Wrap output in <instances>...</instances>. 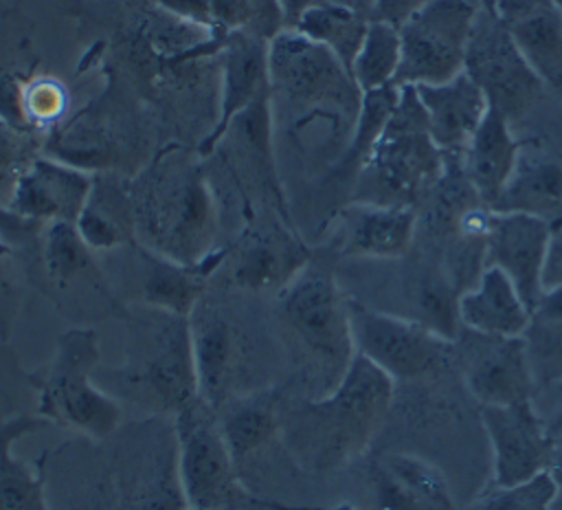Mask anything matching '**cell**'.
I'll list each match as a JSON object with an SVG mask.
<instances>
[{"instance_id": "obj_1", "label": "cell", "mask_w": 562, "mask_h": 510, "mask_svg": "<svg viewBox=\"0 0 562 510\" xmlns=\"http://www.w3.org/2000/svg\"><path fill=\"white\" fill-rule=\"evenodd\" d=\"M393 382L356 354L331 391L279 413V435L301 466L316 473L338 468L362 455L382 429L393 402Z\"/></svg>"}, {"instance_id": "obj_2", "label": "cell", "mask_w": 562, "mask_h": 510, "mask_svg": "<svg viewBox=\"0 0 562 510\" xmlns=\"http://www.w3.org/2000/svg\"><path fill=\"white\" fill-rule=\"evenodd\" d=\"M136 244L187 266L211 259L220 215L200 160L167 149L130 176Z\"/></svg>"}, {"instance_id": "obj_3", "label": "cell", "mask_w": 562, "mask_h": 510, "mask_svg": "<svg viewBox=\"0 0 562 510\" xmlns=\"http://www.w3.org/2000/svg\"><path fill=\"white\" fill-rule=\"evenodd\" d=\"M127 354L114 369V398L176 415L200 396L189 317L138 303L130 317ZM123 404V402H121Z\"/></svg>"}, {"instance_id": "obj_4", "label": "cell", "mask_w": 562, "mask_h": 510, "mask_svg": "<svg viewBox=\"0 0 562 510\" xmlns=\"http://www.w3.org/2000/svg\"><path fill=\"white\" fill-rule=\"evenodd\" d=\"M443 169L446 154L430 136L415 88L400 86V101L356 176L353 200L417 209Z\"/></svg>"}, {"instance_id": "obj_5", "label": "cell", "mask_w": 562, "mask_h": 510, "mask_svg": "<svg viewBox=\"0 0 562 510\" xmlns=\"http://www.w3.org/2000/svg\"><path fill=\"white\" fill-rule=\"evenodd\" d=\"M279 319L292 343L307 358L323 385L331 391L356 356L349 297L331 268L312 262L277 292ZM321 393V396H323Z\"/></svg>"}, {"instance_id": "obj_6", "label": "cell", "mask_w": 562, "mask_h": 510, "mask_svg": "<svg viewBox=\"0 0 562 510\" xmlns=\"http://www.w3.org/2000/svg\"><path fill=\"white\" fill-rule=\"evenodd\" d=\"M101 361L94 328H70L55 345L53 358L35 378L37 415L44 422L105 440L123 424V404L94 380Z\"/></svg>"}, {"instance_id": "obj_7", "label": "cell", "mask_w": 562, "mask_h": 510, "mask_svg": "<svg viewBox=\"0 0 562 510\" xmlns=\"http://www.w3.org/2000/svg\"><path fill=\"white\" fill-rule=\"evenodd\" d=\"M270 95L307 108L353 132L362 92L349 70L321 44L296 29H283L268 42Z\"/></svg>"}, {"instance_id": "obj_8", "label": "cell", "mask_w": 562, "mask_h": 510, "mask_svg": "<svg viewBox=\"0 0 562 510\" xmlns=\"http://www.w3.org/2000/svg\"><path fill=\"white\" fill-rule=\"evenodd\" d=\"M178 475L189 508L248 510L255 497L239 477L222 435L220 415L200 396L173 415Z\"/></svg>"}, {"instance_id": "obj_9", "label": "cell", "mask_w": 562, "mask_h": 510, "mask_svg": "<svg viewBox=\"0 0 562 510\" xmlns=\"http://www.w3.org/2000/svg\"><path fill=\"white\" fill-rule=\"evenodd\" d=\"M463 70L512 127L531 119L549 92L490 0L476 4Z\"/></svg>"}, {"instance_id": "obj_10", "label": "cell", "mask_w": 562, "mask_h": 510, "mask_svg": "<svg viewBox=\"0 0 562 510\" xmlns=\"http://www.w3.org/2000/svg\"><path fill=\"white\" fill-rule=\"evenodd\" d=\"M474 0H430L400 26V68L395 86L443 84L463 73Z\"/></svg>"}, {"instance_id": "obj_11", "label": "cell", "mask_w": 562, "mask_h": 510, "mask_svg": "<svg viewBox=\"0 0 562 510\" xmlns=\"http://www.w3.org/2000/svg\"><path fill=\"white\" fill-rule=\"evenodd\" d=\"M349 297V321L356 354L373 363L393 380H419L446 363L452 341L408 321L382 312L364 301Z\"/></svg>"}, {"instance_id": "obj_12", "label": "cell", "mask_w": 562, "mask_h": 510, "mask_svg": "<svg viewBox=\"0 0 562 510\" xmlns=\"http://www.w3.org/2000/svg\"><path fill=\"white\" fill-rule=\"evenodd\" d=\"M452 352L463 382L479 404L531 400L536 382L522 336H485L461 328Z\"/></svg>"}, {"instance_id": "obj_13", "label": "cell", "mask_w": 562, "mask_h": 510, "mask_svg": "<svg viewBox=\"0 0 562 510\" xmlns=\"http://www.w3.org/2000/svg\"><path fill=\"white\" fill-rule=\"evenodd\" d=\"M479 413L492 448L494 486H516L547 470L553 440L531 400L481 404Z\"/></svg>"}, {"instance_id": "obj_14", "label": "cell", "mask_w": 562, "mask_h": 510, "mask_svg": "<svg viewBox=\"0 0 562 510\" xmlns=\"http://www.w3.org/2000/svg\"><path fill=\"white\" fill-rule=\"evenodd\" d=\"M270 95L268 40L231 31L220 42V108L209 134L198 145V156H209L224 141L231 125L252 103Z\"/></svg>"}, {"instance_id": "obj_15", "label": "cell", "mask_w": 562, "mask_h": 510, "mask_svg": "<svg viewBox=\"0 0 562 510\" xmlns=\"http://www.w3.org/2000/svg\"><path fill=\"white\" fill-rule=\"evenodd\" d=\"M94 174L37 154L15 180L7 211L29 224L75 222L88 200Z\"/></svg>"}, {"instance_id": "obj_16", "label": "cell", "mask_w": 562, "mask_h": 510, "mask_svg": "<svg viewBox=\"0 0 562 510\" xmlns=\"http://www.w3.org/2000/svg\"><path fill=\"white\" fill-rule=\"evenodd\" d=\"M553 226L540 218L516 211H490L485 231V266L503 270L529 312L542 295V270Z\"/></svg>"}, {"instance_id": "obj_17", "label": "cell", "mask_w": 562, "mask_h": 510, "mask_svg": "<svg viewBox=\"0 0 562 510\" xmlns=\"http://www.w3.org/2000/svg\"><path fill=\"white\" fill-rule=\"evenodd\" d=\"M417 237V209L351 200L336 213L334 248L353 259H397Z\"/></svg>"}, {"instance_id": "obj_18", "label": "cell", "mask_w": 562, "mask_h": 510, "mask_svg": "<svg viewBox=\"0 0 562 510\" xmlns=\"http://www.w3.org/2000/svg\"><path fill=\"white\" fill-rule=\"evenodd\" d=\"M310 246L283 222H263L244 229L233 251V281L239 288L263 292L283 290L310 262Z\"/></svg>"}, {"instance_id": "obj_19", "label": "cell", "mask_w": 562, "mask_h": 510, "mask_svg": "<svg viewBox=\"0 0 562 510\" xmlns=\"http://www.w3.org/2000/svg\"><path fill=\"white\" fill-rule=\"evenodd\" d=\"M191 345L200 398L217 413L237 396L241 369V343L231 319L211 301L202 299L189 317Z\"/></svg>"}, {"instance_id": "obj_20", "label": "cell", "mask_w": 562, "mask_h": 510, "mask_svg": "<svg viewBox=\"0 0 562 510\" xmlns=\"http://www.w3.org/2000/svg\"><path fill=\"white\" fill-rule=\"evenodd\" d=\"M494 211H516L540 218L553 229L562 224V149L540 141H520L512 178Z\"/></svg>"}, {"instance_id": "obj_21", "label": "cell", "mask_w": 562, "mask_h": 510, "mask_svg": "<svg viewBox=\"0 0 562 510\" xmlns=\"http://www.w3.org/2000/svg\"><path fill=\"white\" fill-rule=\"evenodd\" d=\"M490 2L531 68L562 99V9L555 0Z\"/></svg>"}, {"instance_id": "obj_22", "label": "cell", "mask_w": 562, "mask_h": 510, "mask_svg": "<svg viewBox=\"0 0 562 510\" xmlns=\"http://www.w3.org/2000/svg\"><path fill=\"white\" fill-rule=\"evenodd\" d=\"M432 141L443 154L461 156L487 112L483 90L463 70L450 81L413 86Z\"/></svg>"}, {"instance_id": "obj_23", "label": "cell", "mask_w": 562, "mask_h": 510, "mask_svg": "<svg viewBox=\"0 0 562 510\" xmlns=\"http://www.w3.org/2000/svg\"><path fill=\"white\" fill-rule=\"evenodd\" d=\"M457 314L463 330L485 336H522L529 321L527 303L496 266H485L476 281L459 295Z\"/></svg>"}, {"instance_id": "obj_24", "label": "cell", "mask_w": 562, "mask_h": 510, "mask_svg": "<svg viewBox=\"0 0 562 510\" xmlns=\"http://www.w3.org/2000/svg\"><path fill=\"white\" fill-rule=\"evenodd\" d=\"M75 226L94 253L136 244V215L130 178L116 171L94 174L92 189L75 220Z\"/></svg>"}, {"instance_id": "obj_25", "label": "cell", "mask_w": 562, "mask_h": 510, "mask_svg": "<svg viewBox=\"0 0 562 510\" xmlns=\"http://www.w3.org/2000/svg\"><path fill=\"white\" fill-rule=\"evenodd\" d=\"M520 141L509 121L492 106L461 154L463 171L485 207H494L518 160Z\"/></svg>"}, {"instance_id": "obj_26", "label": "cell", "mask_w": 562, "mask_h": 510, "mask_svg": "<svg viewBox=\"0 0 562 510\" xmlns=\"http://www.w3.org/2000/svg\"><path fill=\"white\" fill-rule=\"evenodd\" d=\"M138 264H140V303L158 310H167L180 317H191L195 306L204 299L206 279L213 268L228 255V251H217L211 259L198 266H187L173 259H167L140 244Z\"/></svg>"}, {"instance_id": "obj_27", "label": "cell", "mask_w": 562, "mask_h": 510, "mask_svg": "<svg viewBox=\"0 0 562 510\" xmlns=\"http://www.w3.org/2000/svg\"><path fill=\"white\" fill-rule=\"evenodd\" d=\"M42 424L40 415L0 420V510H50L44 477L13 451L22 435Z\"/></svg>"}, {"instance_id": "obj_28", "label": "cell", "mask_w": 562, "mask_h": 510, "mask_svg": "<svg viewBox=\"0 0 562 510\" xmlns=\"http://www.w3.org/2000/svg\"><path fill=\"white\" fill-rule=\"evenodd\" d=\"M187 497L178 475L176 442L167 448L149 446L143 466H136L132 484H123L119 510H187Z\"/></svg>"}, {"instance_id": "obj_29", "label": "cell", "mask_w": 562, "mask_h": 510, "mask_svg": "<svg viewBox=\"0 0 562 510\" xmlns=\"http://www.w3.org/2000/svg\"><path fill=\"white\" fill-rule=\"evenodd\" d=\"M533 382L562 378V286L547 288L529 312L522 332Z\"/></svg>"}, {"instance_id": "obj_30", "label": "cell", "mask_w": 562, "mask_h": 510, "mask_svg": "<svg viewBox=\"0 0 562 510\" xmlns=\"http://www.w3.org/2000/svg\"><path fill=\"white\" fill-rule=\"evenodd\" d=\"M367 26L369 20L349 9L314 2L290 29H296L312 42L325 46L351 75V64L360 51Z\"/></svg>"}, {"instance_id": "obj_31", "label": "cell", "mask_w": 562, "mask_h": 510, "mask_svg": "<svg viewBox=\"0 0 562 510\" xmlns=\"http://www.w3.org/2000/svg\"><path fill=\"white\" fill-rule=\"evenodd\" d=\"M217 415L222 435L237 466L281 433L279 413L259 398H235Z\"/></svg>"}, {"instance_id": "obj_32", "label": "cell", "mask_w": 562, "mask_h": 510, "mask_svg": "<svg viewBox=\"0 0 562 510\" xmlns=\"http://www.w3.org/2000/svg\"><path fill=\"white\" fill-rule=\"evenodd\" d=\"M397 101H400V86L395 84L362 92V101H360V110H358V119H356L349 145L336 165L338 171H345L353 178L358 176L369 154L373 152L378 138L382 136Z\"/></svg>"}, {"instance_id": "obj_33", "label": "cell", "mask_w": 562, "mask_h": 510, "mask_svg": "<svg viewBox=\"0 0 562 510\" xmlns=\"http://www.w3.org/2000/svg\"><path fill=\"white\" fill-rule=\"evenodd\" d=\"M400 29L369 20L360 51L351 64V79L360 92L378 90L395 81L400 68Z\"/></svg>"}, {"instance_id": "obj_34", "label": "cell", "mask_w": 562, "mask_h": 510, "mask_svg": "<svg viewBox=\"0 0 562 510\" xmlns=\"http://www.w3.org/2000/svg\"><path fill=\"white\" fill-rule=\"evenodd\" d=\"M42 264L50 281L66 288L97 270L94 251L83 242L75 222H50L42 229Z\"/></svg>"}, {"instance_id": "obj_35", "label": "cell", "mask_w": 562, "mask_h": 510, "mask_svg": "<svg viewBox=\"0 0 562 510\" xmlns=\"http://www.w3.org/2000/svg\"><path fill=\"white\" fill-rule=\"evenodd\" d=\"M389 475H393L408 492H413L430 510H457L443 473L430 462L408 455L389 453L380 459Z\"/></svg>"}, {"instance_id": "obj_36", "label": "cell", "mask_w": 562, "mask_h": 510, "mask_svg": "<svg viewBox=\"0 0 562 510\" xmlns=\"http://www.w3.org/2000/svg\"><path fill=\"white\" fill-rule=\"evenodd\" d=\"M558 488L547 470L531 477L529 481L498 488L485 495L472 506V510H553Z\"/></svg>"}, {"instance_id": "obj_37", "label": "cell", "mask_w": 562, "mask_h": 510, "mask_svg": "<svg viewBox=\"0 0 562 510\" xmlns=\"http://www.w3.org/2000/svg\"><path fill=\"white\" fill-rule=\"evenodd\" d=\"M33 154L31 134L0 119V202L7 207L18 176L29 165Z\"/></svg>"}, {"instance_id": "obj_38", "label": "cell", "mask_w": 562, "mask_h": 510, "mask_svg": "<svg viewBox=\"0 0 562 510\" xmlns=\"http://www.w3.org/2000/svg\"><path fill=\"white\" fill-rule=\"evenodd\" d=\"M66 108V92L55 79L42 77L24 84V117L29 127L57 123Z\"/></svg>"}, {"instance_id": "obj_39", "label": "cell", "mask_w": 562, "mask_h": 510, "mask_svg": "<svg viewBox=\"0 0 562 510\" xmlns=\"http://www.w3.org/2000/svg\"><path fill=\"white\" fill-rule=\"evenodd\" d=\"M248 4L252 13L248 33H255L270 42L277 33L288 29L281 0H248Z\"/></svg>"}, {"instance_id": "obj_40", "label": "cell", "mask_w": 562, "mask_h": 510, "mask_svg": "<svg viewBox=\"0 0 562 510\" xmlns=\"http://www.w3.org/2000/svg\"><path fill=\"white\" fill-rule=\"evenodd\" d=\"M156 2H158L167 13L180 18L182 22H189V24L204 26V29H213V31H215L211 0H156Z\"/></svg>"}, {"instance_id": "obj_41", "label": "cell", "mask_w": 562, "mask_h": 510, "mask_svg": "<svg viewBox=\"0 0 562 510\" xmlns=\"http://www.w3.org/2000/svg\"><path fill=\"white\" fill-rule=\"evenodd\" d=\"M430 0H375L371 9V20L402 26L413 13L426 7Z\"/></svg>"}, {"instance_id": "obj_42", "label": "cell", "mask_w": 562, "mask_h": 510, "mask_svg": "<svg viewBox=\"0 0 562 510\" xmlns=\"http://www.w3.org/2000/svg\"><path fill=\"white\" fill-rule=\"evenodd\" d=\"M7 248L0 242V336L7 339L11 332V321H13V301H15V290L13 284L7 275Z\"/></svg>"}, {"instance_id": "obj_43", "label": "cell", "mask_w": 562, "mask_h": 510, "mask_svg": "<svg viewBox=\"0 0 562 510\" xmlns=\"http://www.w3.org/2000/svg\"><path fill=\"white\" fill-rule=\"evenodd\" d=\"M562 286V224L553 229L544 270H542V290Z\"/></svg>"}, {"instance_id": "obj_44", "label": "cell", "mask_w": 562, "mask_h": 510, "mask_svg": "<svg viewBox=\"0 0 562 510\" xmlns=\"http://www.w3.org/2000/svg\"><path fill=\"white\" fill-rule=\"evenodd\" d=\"M547 473H549V477L553 479V484L558 488V497H562V440L553 442V453L549 457Z\"/></svg>"}, {"instance_id": "obj_45", "label": "cell", "mask_w": 562, "mask_h": 510, "mask_svg": "<svg viewBox=\"0 0 562 510\" xmlns=\"http://www.w3.org/2000/svg\"><path fill=\"white\" fill-rule=\"evenodd\" d=\"M316 0H281V7H283V15H285V26H294L296 20L301 18V13L312 7Z\"/></svg>"}, {"instance_id": "obj_46", "label": "cell", "mask_w": 562, "mask_h": 510, "mask_svg": "<svg viewBox=\"0 0 562 510\" xmlns=\"http://www.w3.org/2000/svg\"><path fill=\"white\" fill-rule=\"evenodd\" d=\"M316 2H325V4H336V7H342V9H349L367 20H371V9H373V2L375 0H316Z\"/></svg>"}, {"instance_id": "obj_47", "label": "cell", "mask_w": 562, "mask_h": 510, "mask_svg": "<svg viewBox=\"0 0 562 510\" xmlns=\"http://www.w3.org/2000/svg\"><path fill=\"white\" fill-rule=\"evenodd\" d=\"M255 506L266 508V510H353L351 506H336V508H318V506H288V503H279V501H259L255 497Z\"/></svg>"}, {"instance_id": "obj_48", "label": "cell", "mask_w": 562, "mask_h": 510, "mask_svg": "<svg viewBox=\"0 0 562 510\" xmlns=\"http://www.w3.org/2000/svg\"><path fill=\"white\" fill-rule=\"evenodd\" d=\"M547 429H549V435H551L553 442H560V440H562V409H560V413L555 415V420H553L551 424H547Z\"/></svg>"}, {"instance_id": "obj_49", "label": "cell", "mask_w": 562, "mask_h": 510, "mask_svg": "<svg viewBox=\"0 0 562 510\" xmlns=\"http://www.w3.org/2000/svg\"><path fill=\"white\" fill-rule=\"evenodd\" d=\"M187 510H195V508H187Z\"/></svg>"}, {"instance_id": "obj_50", "label": "cell", "mask_w": 562, "mask_h": 510, "mask_svg": "<svg viewBox=\"0 0 562 510\" xmlns=\"http://www.w3.org/2000/svg\"><path fill=\"white\" fill-rule=\"evenodd\" d=\"M474 2H479V0H474Z\"/></svg>"}]
</instances>
